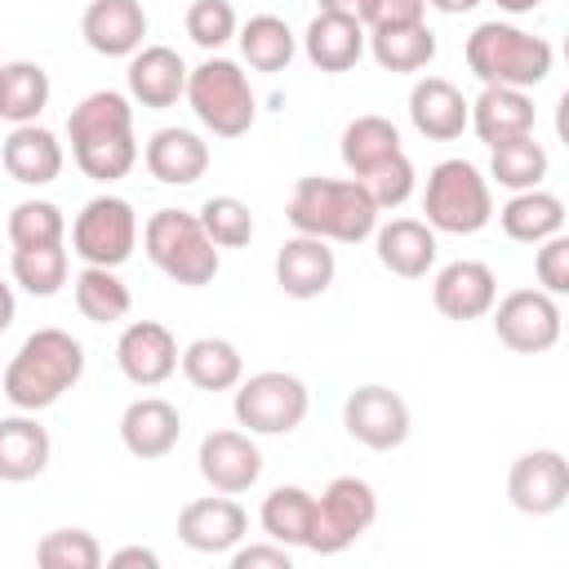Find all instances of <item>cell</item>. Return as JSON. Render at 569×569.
<instances>
[{"label":"cell","instance_id":"obj_1","mask_svg":"<svg viewBox=\"0 0 569 569\" xmlns=\"http://www.w3.org/2000/svg\"><path fill=\"white\" fill-rule=\"evenodd\" d=\"M71 160L93 182H116L138 164V138H133V107L120 89H93L84 93L67 116Z\"/></svg>","mask_w":569,"mask_h":569},{"label":"cell","instance_id":"obj_2","mask_svg":"<svg viewBox=\"0 0 569 569\" xmlns=\"http://www.w3.org/2000/svg\"><path fill=\"white\" fill-rule=\"evenodd\" d=\"M84 378V347L80 338H71L67 329H36L22 338V347L13 351V360L0 373V391L13 409L40 413L49 405H58L76 382Z\"/></svg>","mask_w":569,"mask_h":569},{"label":"cell","instance_id":"obj_3","mask_svg":"<svg viewBox=\"0 0 569 569\" xmlns=\"http://www.w3.org/2000/svg\"><path fill=\"white\" fill-rule=\"evenodd\" d=\"M284 218L302 236L338 240V244H360L378 227V204L356 178H298L284 204Z\"/></svg>","mask_w":569,"mask_h":569},{"label":"cell","instance_id":"obj_4","mask_svg":"<svg viewBox=\"0 0 569 569\" xmlns=\"http://www.w3.org/2000/svg\"><path fill=\"white\" fill-rule=\"evenodd\" d=\"M556 49L511 22H480L467 36V67L480 84H507V89H533L551 76Z\"/></svg>","mask_w":569,"mask_h":569},{"label":"cell","instance_id":"obj_5","mask_svg":"<svg viewBox=\"0 0 569 569\" xmlns=\"http://www.w3.org/2000/svg\"><path fill=\"white\" fill-rule=\"evenodd\" d=\"M196 120L213 138H244L258 120V93L249 84V71L231 58H204L200 67L187 71V93Z\"/></svg>","mask_w":569,"mask_h":569},{"label":"cell","instance_id":"obj_6","mask_svg":"<svg viewBox=\"0 0 569 569\" xmlns=\"http://www.w3.org/2000/svg\"><path fill=\"white\" fill-rule=\"evenodd\" d=\"M142 249L156 262V271H164L173 284H187V289L213 284V276L222 271L218 244L209 240L200 218L187 209H156L142 227Z\"/></svg>","mask_w":569,"mask_h":569},{"label":"cell","instance_id":"obj_7","mask_svg":"<svg viewBox=\"0 0 569 569\" xmlns=\"http://www.w3.org/2000/svg\"><path fill=\"white\" fill-rule=\"evenodd\" d=\"M422 213H427V227L445 231V236H476V231H485L489 218H493L489 178L471 160H462V156L440 160L427 173Z\"/></svg>","mask_w":569,"mask_h":569},{"label":"cell","instance_id":"obj_8","mask_svg":"<svg viewBox=\"0 0 569 569\" xmlns=\"http://www.w3.org/2000/svg\"><path fill=\"white\" fill-rule=\"evenodd\" d=\"M307 409H311L307 382L284 369H262L240 378L231 400V413L249 436H289L302 427Z\"/></svg>","mask_w":569,"mask_h":569},{"label":"cell","instance_id":"obj_9","mask_svg":"<svg viewBox=\"0 0 569 569\" xmlns=\"http://www.w3.org/2000/svg\"><path fill=\"white\" fill-rule=\"evenodd\" d=\"M373 520H378V493H373V485L360 480V476H333V480L325 485V493L316 498L307 551H316V556H338V551H347L360 533H369Z\"/></svg>","mask_w":569,"mask_h":569},{"label":"cell","instance_id":"obj_10","mask_svg":"<svg viewBox=\"0 0 569 569\" xmlns=\"http://www.w3.org/2000/svg\"><path fill=\"white\" fill-rule=\"evenodd\" d=\"M138 249V213L124 196H93L71 222V253L84 267H124Z\"/></svg>","mask_w":569,"mask_h":569},{"label":"cell","instance_id":"obj_11","mask_svg":"<svg viewBox=\"0 0 569 569\" xmlns=\"http://www.w3.org/2000/svg\"><path fill=\"white\" fill-rule=\"evenodd\" d=\"M493 333L516 356H542L560 342V302L547 289H511L489 307Z\"/></svg>","mask_w":569,"mask_h":569},{"label":"cell","instance_id":"obj_12","mask_svg":"<svg viewBox=\"0 0 569 569\" xmlns=\"http://www.w3.org/2000/svg\"><path fill=\"white\" fill-rule=\"evenodd\" d=\"M342 427L356 445L373 449V453H387V449H400L409 440V405L400 391L382 387V382H369V387H356L342 405Z\"/></svg>","mask_w":569,"mask_h":569},{"label":"cell","instance_id":"obj_13","mask_svg":"<svg viewBox=\"0 0 569 569\" xmlns=\"http://www.w3.org/2000/svg\"><path fill=\"white\" fill-rule=\"evenodd\" d=\"M507 498L520 516H556L569 498V462L560 449H529L507 471Z\"/></svg>","mask_w":569,"mask_h":569},{"label":"cell","instance_id":"obj_14","mask_svg":"<svg viewBox=\"0 0 569 569\" xmlns=\"http://www.w3.org/2000/svg\"><path fill=\"white\" fill-rule=\"evenodd\" d=\"M196 462L213 493H249L262 476V449L253 445L249 431H231V427L209 431L200 440Z\"/></svg>","mask_w":569,"mask_h":569},{"label":"cell","instance_id":"obj_15","mask_svg":"<svg viewBox=\"0 0 569 569\" xmlns=\"http://www.w3.org/2000/svg\"><path fill=\"white\" fill-rule=\"evenodd\" d=\"M116 365L133 387H160L178 369V338L160 320H129L116 338Z\"/></svg>","mask_w":569,"mask_h":569},{"label":"cell","instance_id":"obj_16","mask_svg":"<svg viewBox=\"0 0 569 569\" xmlns=\"http://www.w3.org/2000/svg\"><path fill=\"white\" fill-rule=\"evenodd\" d=\"M244 533H249V511L231 493L196 498L178 511V538L200 556H227L231 547L244 542Z\"/></svg>","mask_w":569,"mask_h":569},{"label":"cell","instance_id":"obj_17","mask_svg":"<svg viewBox=\"0 0 569 569\" xmlns=\"http://www.w3.org/2000/svg\"><path fill=\"white\" fill-rule=\"evenodd\" d=\"M493 298H498V280H493L489 262H480V258L445 262L431 280V302L445 320H480V316H489Z\"/></svg>","mask_w":569,"mask_h":569},{"label":"cell","instance_id":"obj_18","mask_svg":"<svg viewBox=\"0 0 569 569\" xmlns=\"http://www.w3.org/2000/svg\"><path fill=\"white\" fill-rule=\"evenodd\" d=\"M187 71L191 67L182 62L178 49H169V44H142L138 53H129V71H124L129 102L151 107V111L173 107L187 93Z\"/></svg>","mask_w":569,"mask_h":569},{"label":"cell","instance_id":"obj_19","mask_svg":"<svg viewBox=\"0 0 569 569\" xmlns=\"http://www.w3.org/2000/svg\"><path fill=\"white\" fill-rule=\"evenodd\" d=\"M333 276H338V258H333L329 240H320V236L298 231L276 253V284H280V293H289L298 302H311V298L329 293Z\"/></svg>","mask_w":569,"mask_h":569},{"label":"cell","instance_id":"obj_20","mask_svg":"<svg viewBox=\"0 0 569 569\" xmlns=\"http://www.w3.org/2000/svg\"><path fill=\"white\" fill-rule=\"evenodd\" d=\"M80 36L102 58H129L142 49L147 9L142 0H89V9L80 13Z\"/></svg>","mask_w":569,"mask_h":569},{"label":"cell","instance_id":"obj_21","mask_svg":"<svg viewBox=\"0 0 569 569\" xmlns=\"http://www.w3.org/2000/svg\"><path fill=\"white\" fill-rule=\"evenodd\" d=\"M533 124H538V111H533L529 89L485 84L480 98L467 102V129H476V138L489 142V147L525 138V133H533Z\"/></svg>","mask_w":569,"mask_h":569},{"label":"cell","instance_id":"obj_22","mask_svg":"<svg viewBox=\"0 0 569 569\" xmlns=\"http://www.w3.org/2000/svg\"><path fill=\"white\" fill-rule=\"evenodd\" d=\"M178 436H182V413L160 396H142L120 413V445L142 462L173 453Z\"/></svg>","mask_w":569,"mask_h":569},{"label":"cell","instance_id":"obj_23","mask_svg":"<svg viewBox=\"0 0 569 569\" xmlns=\"http://www.w3.org/2000/svg\"><path fill=\"white\" fill-rule=\"evenodd\" d=\"M0 160H4V173L13 178V182H22V187H44V182H53L58 173H62V142H58V133L53 129H44V124H13L9 129V138H4V147H0Z\"/></svg>","mask_w":569,"mask_h":569},{"label":"cell","instance_id":"obj_24","mask_svg":"<svg viewBox=\"0 0 569 569\" xmlns=\"http://www.w3.org/2000/svg\"><path fill=\"white\" fill-rule=\"evenodd\" d=\"M142 160H147V173L156 182H164V187H191L209 169V142L200 133H191V129L169 124V129H156L147 138Z\"/></svg>","mask_w":569,"mask_h":569},{"label":"cell","instance_id":"obj_25","mask_svg":"<svg viewBox=\"0 0 569 569\" xmlns=\"http://www.w3.org/2000/svg\"><path fill=\"white\" fill-rule=\"evenodd\" d=\"M365 22L360 18H347V13H316L302 31V53L311 58V67L338 76V71H351L360 58H365Z\"/></svg>","mask_w":569,"mask_h":569},{"label":"cell","instance_id":"obj_26","mask_svg":"<svg viewBox=\"0 0 569 569\" xmlns=\"http://www.w3.org/2000/svg\"><path fill=\"white\" fill-rule=\"evenodd\" d=\"M409 120L422 138L431 142H453L467 129V98L453 80L445 76H422L409 89Z\"/></svg>","mask_w":569,"mask_h":569},{"label":"cell","instance_id":"obj_27","mask_svg":"<svg viewBox=\"0 0 569 569\" xmlns=\"http://www.w3.org/2000/svg\"><path fill=\"white\" fill-rule=\"evenodd\" d=\"M373 244H378V262L400 276V280H422L436 267V231L422 218H391L382 227H373Z\"/></svg>","mask_w":569,"mask_h":569},{"label":"cell","instance_id":"obj_28","mask_svg":"<svg viewBox=\"0 0 569 569\" xmlns=\"http://www.w3.org/2000/svg\"><path fill=\"white\" fill-rule=\"evenodd\" d=\"M53 440L44 431V422L27 409L0 418V480L9 485H27L49 467Z\"/></svg>","mask_w":569,"mask_h":569},{"label":"cell","instance_id":"obj_29","mask_svg":"<svg viewBox=\"0 0 569 569\" xmlns=\"http://www.w3.org/2000/svg\"><path fill=\"white\" fill-rule=\"evenodd\" d=\"M178 365L187 373L191 387L200 391H231L240 378H244V356L231 338H196L178 351Z\"/></svg>","mask_w":569,"mask_h":569},{"label":"cell","instance_id":"obj_30","mask_svg":"<svg viewBox=\"0 0 569 569\" xmlns=\"http://www.w3.org/2000/svg\"><path fill=\"white\" fill-rule=\"evenodd\" d=\"M498 222L511 240L520 244H542L547 236L565 231V200L542 191V187H529V191H516L502 209H498Z\"/></svg>","mask_w":569,"mask_h":569},{"label":"cell","instance_id":"obj_31","mask_svg":"<svg viewBox=\"0 0 569 569\" xmlns=\"http://www.w3.org/2000/svg\"><path fill=\"white\" fill-rule=\"evenodd\" d=\"M365 49L373 53V62L382 71H396V76H409V71H422L431 58H436V31L422 22H400V27H382V31H369Z\"/></svg>","mask_w":569,"mask_h":569},{"label":"cell","instance_id":"obj_32","mask_svg":"<svg viewBox=\"0 0 569 569\" xmlns=\"http://www.w3.org/2000/svg\"><path fill=\"white\" fill-rule=\"evenodd\" d=\"M49 71L31 58H18V62H4L0 67V120L9 124H31L40 120V111L49 107Z\"/></svg>","mask_w":569,"mask_h":569},{"label":"cell","instance_id":"obj_33","mask_svg":"<svg viewBox=\"0 0 569 569\" xmlns=\"http://www.w3.org/2000/svg\"><path fill=\"white\" fill-rule=\"evenodd\" d=\"M311 516H316V493L302 489V485H276L262 498V511H258L267 538H276L284 547H307Z\"/></svg>","mask_w":569,"mask_h":569},{"label":"cell","instance_id":"obj_34","mask_svg":"<svg viewBox=\"0 0 569 569\" xmlns=\"http://www.w3.org/2000/svg\"><path fill=\"white\" fill-rule=\"evenodd\" d=\"M236 40H240V53H244V62L253 71H284L293 62V53H298V36L276 13H253L236 31Z\"/></svg>","mask_w":569,"mask_h":569},{"label":"cell","instance_id":"obj_35","mask_svg":"<svg viewBox=\"0 0 569 569\" xmlns=\"http://www.w3.org/2000/svg\"><path fill=\"white\" fill-rule=\"evenodd\" d=\"M400 147V129L387 120V116H356L347 129H342V164L351 169V178L369 173L373 164L391 160Z\"/></svg>","mask_w":569,"mask_h":569},{"label":"cell","instance_id":"obj_36","mask_svg":"<svg viewBox=\"0 0 569 569\" xmlns=\"http://www.w3.org/2000/svg\"><path fill=\"white\" fill-rule=\"evenodd\" d=\"M71 289H76L80 316L93 320V325H116V320H124L129 307H133V293H129V284L116 276V267H84Z\"/></svg>","mask_w":569,"mask_h":569},{"label":"cell","instance_id":"obj_37","mask_svg":"<svg viewBox=\"0 0 569 569\" xmlns=\"http://www.w3.org/2000/svg\"><path fill=\"white\" fill-rule=\"evenodd\" d=\"M489 151H493L489 156V178L498 187H507V191H529V187H538L547 178V147L533 133L511 138V142H498Z\"/></svg>","mask_w":569,"mask_h":569},{"label":"cell","instance_id":"obj_38","mask_svg":"<svg viewBox=\"0 0 569 569\" xmlns=\"http://www.w3.org/2000/svg\"><path fill=\"white\" fill-rule=\"evenodd\" d=\"M67 249L62 244H36V249H13V280L31 298H53L67 284Z\"/></svg>","mask_w":569,"mask_h":569},{"label":"cell","instance_id":"obj_39","mask_svg":"<svg viewBox=\"0 0 569 569\" xmlns=\"http://www.w3.org/2000/svg\"><path fill=\"white\" fill-rule=\"evenodd\" d=\"M67 218L53 200H18L9 209V240L13 249H36V244H62Z\"/></svg>","mask_w":569,"mask_h":569},{"label":"cell","instance_id":"obj_40","mask_svg":"<svg viewBox=\"0 0 569 569\" xmlns=\"http://www.w3.org/2000/svg\"><path fill=\"white\" fill-rule=\"evenodd\" d=\"M196 218L218 249H244L253 240V213L240 196H209Z\"/></svg>","mask_w":569,"mask_h":569},{"label":"cell","instance_id":"obj_41","mask_svg":"<svg viewBox=\"0 0 569 569\" xmlns=\"http://www.w3.org/2000/svg\"><path fill=\"white\" fill-rule=\"evenodd\" d=\"M36 565L40 569H98L102 547L89 529H49L36 542Z\"/></svg>","mask_w":569,"mask_h":569},{"label":"cell","instance_id":"obj_42","mask_svg":"<svg viewBox=\"0 0 569 569\" xmlns=\"http://www.w3.org/2000/svg\"><path fill=\"white\" fill-rule=\"evenodd\" d=\"M356 182L369 191V200L378 204V213H382V209H400V204L413 196V160H409L405 151H396L391 160L373 164V169L360 173Z\"/></svg>","mask_w":569,"mask_h":569},{"label":"cell","instance_id":"obj_43","mask_svg":"<svg viewBox=\"0 0 569 569\" xmlns=\"http://www.w3.org/2000/svg\"><path fill=\"white\" fill-rule=\"evenodd\" d=\"M236 31H240V18H236L231 0H191V9H187V36L200 49L218 53L227 40H236Z\"/></svg>","mask_w":569,"mask_h":569},{"label":"cell","instance_id":"obj_44","mask_svg":"<svg viewBox=\"0 0 569 569\" xmlns=\"http://www.w3.org/2000/svg\"><path fill=\"white\" fill-rule=\"evenodd\" d=\"M533 271H538V284H542L551 298L569 293V236H565V231H556V236H547V240L538 244Z\"/></svg>","mask_w":569,"mask_h":569},{"label":"cell","instance_id":"obj_45","mask_svg":"<svg viewBox=\"0 0 569 569\" xmlns=\"http://www.w3.org/2000/svg\"><path fill=\"white\" fill-rule=\"evenodd\" d=\"M422 18H427V0H360L365 31H382V27H400V22H422Z\"/></svg>","mask_w":569,"mask_h":569},{"label":"cell","instance_id":"obj_46","mask_svg":"<svg viewBox=\"0 0 569 569\" xmlns=\"http://www.w3.org/2000/svg\"><path fill=\"white\" fill-rule=\"evenodd\" d=\"M231 556V569H289L293 565V556H289V547L284 542H249V547H231L227 551Z\"/></svg>","mask_w":569,"mask_h":569},{"label":"cell","instance_id":"obj_47","mask_svg":"<svg viewBox=\"0 0 569 569\" xmlns=\"http://www.w3.org/2000/svg\"><path fill=\"white\" fill-rule=\"evenodd\" d=\"M107 565H111V569H133V565H138V569H156L160 556H156L151 547H120V551L107 556Z\"/></svg>","mask_w":569,"mask_h":569},{"label":"cell","instance_id":"obj_48","mask_svg":"<svg viewBox=\"0 0 569 569\" xmlns=\"http://www.w3.org/2000/svg\"><path fill=\"white\" fill-rule=\"evenodd\" d=\"M13 316H18V298H13V289L0 280V333L13 325Z\"/></svg>","mask_w":569,"mask_h":569},{"label":"cell","instance_id":"obj_49","mask_svg":"<svg viewBox=\"0 0 569 569\" xmlns=\"http://www.w3.org/2000/svg\"><path fill=\"white\" fill-rule=\"evenodd\" d=\"M476 4H480V0H427V9H440V13H449V18H453V13H471Z\"/></svg>","mask_w":569,"mask_h":569},{"label":"cell","instance_id":"obj_50","mask_svg":"<svg viewBox=\"0 0 569 569\" xmlns=\"http://www.w3.org/2000/svg\"><path fill=\"white\" fill-rule=\"evenodd\" d=\"M325 13H347V18H360V0H320Z\"/></svg>","mask_w":569,"mask_h":569},{"label":"cell","instance_id":"obj_51","mask_svg":"<svg viewBox=\"0 0 569 569\" xmlns=\"http://www.w3.org/2000/svg\"><path fill=\"white\" fill-rule=\"evenodd\" d=\"M493 4H498L502 13H533L542 0H493Z\"/></svg>","mask_w":569,"mask_h":569}]
</instances>
